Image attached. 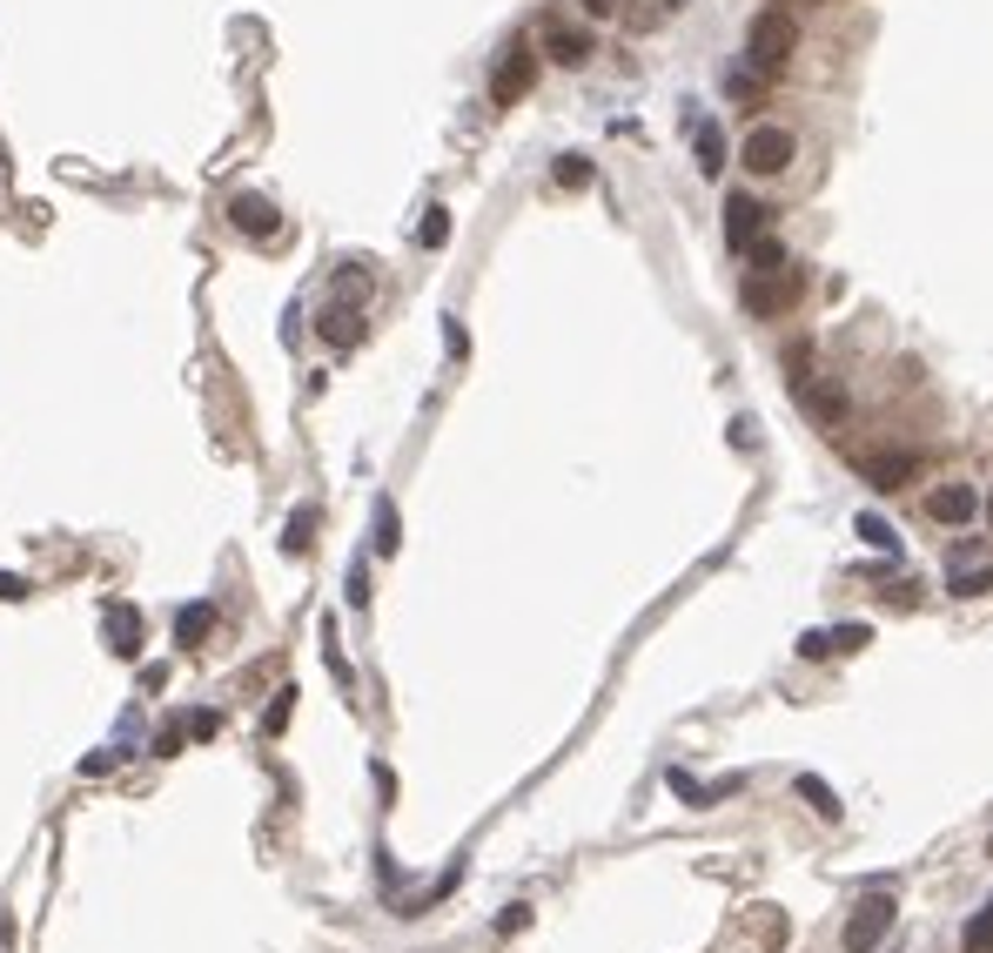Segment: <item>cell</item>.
Here are the masks:
<instances>
[{
    "instance_id": "cell-9",
    "label": "cell",
    "mask_w": 993,
    "mask_h": 953,
    "mask_svg": "<svg viewBox=\"0 0 993 953\" xmlns=\"http://www.w3.org/2000/svg\"><path fill=\"white\" fill-rule=\"evenodd\" d=\"M101 631H108V652H114V658H141V631H148V624H141L135 605L114 598V605L101 611Z\"/></svg>"
},
{
    "instance_id": "cell-30",
    "label": "cell",
    "mask_w": 993,
    "mask_h": 953,
    "mask_svg": "<svg viewBox=\"0 0 993 953\" xmlns=\"http://www.w3.org/2000/svg\"><path fill=\"white\" fill-rule=\"evenodd\" d=\"M349 605H356V611H363V605H370V565H363V558H356V565H349Z\"/></svg>"
},
{
    "instance_id": "cell-4",
    "label": "cell",
    "mask_w": 993,
    "mask_h": 953,
    "mask_svg": "<svg viewBox=\"0 0 993 953\" xmlns=\"http://www.w3.org/2000/svg\"><path fill=\"white\" fill-rule=\"evenodd\" d=\"M886 927H893V900H886V893H866V900L853 906V920H846L840 946H846V953H872V946L886 940Z\"/></svg>"
},
{
    "instance_id": "cell-17",
    "label": "cell",
    "mask_w": 993,
    "mask_h": 953,
    "mask_svg": "<svg viewBox=\"0 0 993 953\" xmlns=\"http://www.w3.org/2000/svg\"><path fill=\"white\" fill-rule=\"evenodd\" d=\"M799 396H806V410H812L819 423H840V417H846V389H840V383H806Z\"/></svg>"
},
{
    "instance_id": "cell-24",
    "label": "cell",
    "mask_w": 993,
    "mask_h": 953,
    "mask_svg": "<svg viewBox=\"0 0 993 953\" xmlns=\"http://www.w3.org/2000/svg\"><path fill=\"white\" fill-rule=\"evenodd\" d=\"M323 658H330V671H336V685L349 692L356 671H349V658H343V645H336V624H330V618H323Z\"/></svg>"
},
{
    "instance_id": "cell-1",
    "label": "cell",
    "mask_w": 993,
    "mask_h": 953,
    "mask_svg": "<svg viewBox=\"0 0 993 953\" xmlns=\"http://www.w3.org/2000/svg\"><path fill=\"white\" fill-rule=\"evenodd\" d=\"M792 48H799V21L779 14V8H766L759 21H752V34H745V67L772 82V74L792 61Z\"/></svg>"
},
{
    "instance_id": "cell-15",
    "label": "cell",
    "mask_w": 993,
    "mask_h": 953,
    "mask_svg": "<svg viewBox=\"0 0 993 953\" xmlns=\"http://www.w3.org/2000/svg\"><path fill=\"white\" fill-rule=\"evenodd\" d=\"M209 624H215V605H202V598L182 605V611H175V645L202 652V645H209Z\"/></svg>"
},
{
    "instance_id": "cell-20",
    "label": "cell",
    "mask_w": 993,
    "mask_h": 953,
    "mask_svg": "<svg viewBox=\"0 0 993 953\" xmlns=\"http://www.w3.org/2000/svg\"><path fill=\"white\" fill-rule=\"evenodd\" d=\"M853 531H859V537H866L872 550H886V558H899V531H893V524L880 518V510H859V524H853Z\"/></svg>"
},
{
    "instance_id": "cell-5",
    "label": "cell",
    "mask_w": 993,
    "mask_h": 953,
    "mask_svg": "<svg viewBox=\"0 0 993 953\" xmlns=\"http://www.w3.org/2000/svg\"><path fill=\"white\" fill-rule=\"evenodd\" d=\"M872 645V624H826V631H806L799 639V658H846V652H866Z\"/></svg>"
},
{
    "instance_id": "cell-14",
    "label": "cell",
    "mask_w": 993,
    "mask_h": 953,
    "mask_svg": "<svg viewBox=\"0 0 993 953\" xmlns=\"http://www.w3.org/2000/svg\"><path fill=\"white\" fill-rule=\"evenodd\" d=\"M946 591H953V598H980V591H993V550H980V558H967V565H953V571H946Z\"/></svg>"
},
{
    "instance_id": "cell-8",
    "label": "cell",
    "mask_w": 993,
    "mask_h": 953,
    "mask_svg": "<svg viewBox=\"0 0 993 953\" xmlns=\"http://www.w3.org/2000/svg\"><path fill=\"white\" fill-rule=\"evenodd\" d=\"M759 228H766V202H759V195H725V243L738 256L759 243Z\"/></svg>"
},
{
    "instance_id": "cell-31",
    "label": "cell",
    "mask_w": 993,
    "mask_h": 953,
    "mask_svg": "<svg viewBox=\"0 0 993 953\" xmlns=\"http://www.w3.org/2000/svg\"><path fill=\"white\" fill-rule=\"evenodd\" d=\"M531 927V906H504L497 913V933H524Z\"/></svg>"
},
{
    "instance_id": "cell-7",
    "label": "cell",
    "mask_w": 993,
    "mask_h": 953,
    "mask_svg": "<svg viewBox=\"0 0 993 953\" xmlns=\"http://www.w3.org/2000/svg\"><path fill=\"white\" fill-rule=\"evenodd\" d=\"M927 518H933V524H946V531L973 524V518H980V491H973V484H940V491L927 497Z\"/></svg>"
},
{
    "instance_id": "cell-27",
    "label": "cell",
    "mask_w": 993,
    "mask_h": 953,
    "mask_svg": "<svg viewBox=\"0 0 993 953\" xmlns=\"http://www.w3.org/2000/svg\"><path fill=\"white\" fill-rule=\"evenodd\" d=\"M745 256H752V275H766V269H785V262H792V256H785L779 243H766V235H759V243H752Z\"/></svg>"
},
{
    "instance_id": "cell-35",
    "label": "cell",
    "mask_w": 993,
    "mask_h": 953,
    "mask_svg": "<svg viewBox=\"0 0 993 953\" xmlns=\"http://www.w3.org/2000/svg\"><path fill=\"white\" fill-rule=\"evenodd\" d=\"M986 853H993V840H986Z\"/></svg>"
},
{
    "instance_id": "cell-3",
    "label": "cell",
    "mask_w": 993,
    "mask_h": 953,
    "mask_svg": "<svg viewBox=\"0 0 993 953\" xmlns=\"http://www.w3.org/2000/svg\"><path fill=\"white\" fill-rule=\"evenodd\" d=\"M531 82H537V48H531V41H510V54L491 67V101H497V108L524 101V95H531Z\"/></svg>"
},
{
    "instance_id": "cell-2",
    "label": "cell",
    "mask_w": 993,
    "mask_h": 953,
    "mask_svg": "<svg viewBox=\"0 0 993 953\" xmlns=\"http://www.w3.org/2000/svg\"><path fill=\"white\" fill-rule=\"evenodd\" d=\"M792 154H799V141H792V128H772V122H759V128L745 135L738 162H745L752 175H779V169H792Z\"/></svg>"
},
{
    "instance_id": "cell-33",
    "label": "cell",
    "mask_w": 993,
    "mask_h": 953,
    "mask_svg": "<svg viewBox=\"0 0 993 953\" xmlns=\"http://www.w3.org/2000/svg\"><path fill=\"white\" fill-rule=\"evenodd\" d=\"M578 8H584L591 21H605V14H618V0H578Z\"/></svg>"
},
{
    "instance_id": "cell-22",
    "label": "cell",
    "mask_w": 993,
    "mask_h": 953,
    "mask_svg": "<svg viewBox=\"0 0 993 953\" xmlns=\"http://www.w3.org/2000/svg\"><path fill=\"white\" fill-rule=\"evenodd\" d=\"M309 537H315V504H302L296 518H289V531H283V550H289V558H302V550H309Z\"/></svg>"
},
{
    "instance_id": "cell-21",
    "label": "cell",
    "mask_w": 993,
    "mask_h": 953,
    "mask_svg": "<svg viewBox=\"0 0 993 953\" xmlns=\"http://www.w3.org/2000/svg\"><path fill=\"white\" fill-rule=\"evenodd\" d=\"M960 946H967V953H993V900H986L973 920L960 927Z\"/></svg>"
},
{
    "instance_id": "cell-23",
    "label": "cell",
    "mask_w": 993,
    "mask_h": 953,
    "mask_svg": "<svg viewBox=\"0 0 993 953\" xmlns=\"http://www.w3.org/2000/svg\"><path fill=\"white\" fill-rule=\"evenodd\" d=\"M396 544H404V531H396V504H389V497H376V550L389 558Z\"/></svg>"
},
{
    "instance_id": "cell-28",
    "label": "cell",
    "mask_w": 993,
    "mask_h": 953,
    "mask_svg": "<svg viewBox=\"0 0 993 953\" xmlns=\"http://www.w3.org/2000/svg\"><path fill=\"white\" fill-rule=\"evenodd\" d=\"M182 732H188V739H202V745H209V739H222V711H188Z\"/></svg>"
},
{
    "instance_id": "cell-11",
    "label": "cell",
    "mask_w": 993,
    "mask_h": 953,
    "mask_svg": "<svg viewBox=\"0 0 993 953\" xmlns=\"http://www.w3.org/2000/svg\"><path fill=\"white\" fill-rule=\"evenodd\" d=\"M920 470H927L920 450H893V457H872V463H866V484H872V491H899V484H913Z\"/></svg>"
},
{
    "instance_id": "cell-19",
    "label": "cell",
    "mask_w": 993,
    "mask_h": 953,
    "mask_svg": "<svg viewBox=\"0 0 993 953\" xmlns=\"http://www.w3.org/2000/svg\"><path fill=\"white\" fill-rule=\"evenodd\" d=\"M725 95H732L738 108H759V101H766V74H752L745 61H738V67H725Z\"/></svg>"
},
{
    "instance_id": "cell-10",
    "label": "cell",
    "mask_w": 993,
    "mask_h": 953,
    "mask_svg": "<svg viewBox=\"0 0 993 953\" xmlns=\"http://www.w3.org/2000/svg\"><path fill=\"white\" fill-rule=\"evenodd\" d=\"M228 228H235V235H256V243H262V235L283 228V215H275L269 195H235V202H228Z\"/></svg>"
},
{
    "instance_id": "cell-18",
    "label": "cell",
    "mask_w": 993,
    "mask_h": 953,
    "mask_svg": "<svg viewBox=\"0 0 993 953\" xmlns=\"http://www.w3.org/2000/svg\"><path fill=\"white\" fill-rule=\"evenodd\" d=\"M792 792H799V800H806L819 819H840V792H832L819 772H799V779H792Z\"/></svg>"
},
{
    "instance_id": "cell-26",
    "label": "cell",
    "mask_w": 993,
    "mask_h": 953,
    "mask_svg": "<svg viewBox=\"0 0 993 953\" xmlns=\"http://www.w3.org/2000/svg\"><path fill=\"white\" fill-rule=\"evenodd\" d=\"M550 182H558V188H591V162H584V154H564V162L550 169Z\"/></svg>"
},
{
    "instance_id": "cell-34",
    "label": "cell",
    "mask_w": 993,
    "mask_h": 953,
    "mask_svg": "<svg viewBox=\"0 0 993 953\" xmlns=\"http://www.w3.org/2000/svg\"><path fill=\"white\" fill-rule=\"evenodd\" d=\"M980 518H986V524H993V491H986V497H980Z\"/></svg>"
},
{
    "instance_id": "cell-32",
    "label": "cell",
    "mask_w": 993,
    "mask_h": 953,
    "mask_svg": "<svg viewBox=\"0 0 993 953\" xmlns=\"http://www.w3.org/2000/svg\"><path fill=\"white\" fill-rule=\"evenodd\" d=\"M0 598L21 605V598H27V578H21V571H0Z\"/></svg>"
},
{
    "instance_id": "cell-13",
    "label": "cell",
    "mask_w": 993,
    "mask_h": 953,
    "mask_svg": "<svg viewBox=\"0 0 993 953\" xmlns=\"http://www.w3.org/2000/svg\"><path fill=\"white\" fill-rule=\"evenodd\" d=\"M544 48H550V61H558V67H584L598 41H591V27H550Z\"/></svg>"
},
{
    "instance_id": "cell-6",
    "label": "cell",
    "mask_w": 993,
    "mask_h": 953,
    "mask_svg": "<svg viewBox=\"0 0 993 953\" xmlns=\"http://www.w3.org/2000/svg\"><path fill=\"white\" fill-rule=\"evenodd\" d=\"M315 330H323V343H330V349H356V343H363V330H370V323H363V302H343V296H336V302H323Z\"/></svg>"
},
{
    "instance_id": "cell-29",
    "label": "cell",
    "mask_w": 993,
    "mask_h": 953,
    "mask_svg": "<svg viewBox=\"0 0 993 953\" xmlns=\"http://www.w3.org/2000/svg\"><path fill=\"white\" fill-rule=\"evenodd\" d=\"M671 792H679L685 806H719V800H711V785H698L692 772H671Z\"/></svg>"
},
{
    "instance_id": "cell-16",
    "label": "cell",
    "mask_w": 993,
    "mask_h": 953,
    "mask_svg": "<svg viewBox=\"0 0 993 953\" xmlns=\"http://www.w3.org/2000/svg\"><path fill=\"white\" fill-rule=\"evenodd\" d=\"M692 154H698V175H719V169H725V135H719V122H692Z\"/></svg>"
},
{
    "instance_id": "cell-25",
    "label": "cell",
    "mask_w": 993,
    "mask_h": 953,
    "mask_svg": "<svg viewBox=\"0 0 993 953\" xmlns=\"http://www.w3.org/2000/svg\"><path fill=\"white\" fill-rule=\"evenodd\" d=\"M417 243H423V249H444V243H450V215H444V209H430V215L417 222Z\"/></svg>"
},
{
    "instance_id": "cell-12",
    "label": "cell",
    "mask_w": 993,
    "mask_h": 953,
    "mask_svg": "<svg viewBox=\"0 0 993 953\" xmlns=\"http://www.w3.org/2000/svg\"><path fill=\"white\" fill-rule=\"evenodd\" d=\"M792 289H799V275L766 269V275H752V283H745V309H752V315H772V309L792 302Z\"/></svg>"
}]
</instances>
